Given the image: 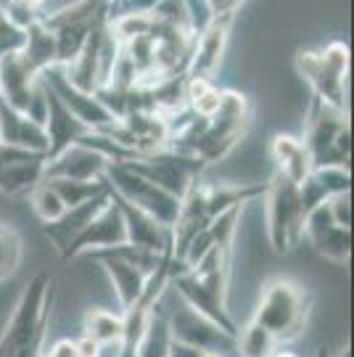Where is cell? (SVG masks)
Segmentation results:
<instances>
[{
    "label": "cell",
    "instance_id": "603a6c76",
    "mask_svg": "<svg viewBox=\"0 0 354 357\" xmlns=\"http://www.w3.org/2000/svg\"><path fill=\"white\" fill-rule=\"evenodd\" d=\"M51 183L56 193L61 196L63 206H77L82 204V202H90V199H95V196H101L106 188H109V183L106 178L101 180H69V178H45Z\"/></svg>",
    "mask_w": 354,
    "mask_h": 357
},
{
    "label": "cell",
    "instance_id": "8d00e7d4",
    "mask_svg": "<svg viewBox=\"0 0 354 357\" xmlns=\"http://www.w3.org/2000/svg\"><path fill=\"white\" fill-rule=\"evenodd\" d=\"M270 357H299L296 352H272Z\"/></svg>",
    "mask_w": 354,
    "mask_h": 357
},
{
    "label": "cell",
    "instance_id": "8fae6325",
    "mask_svg": "<svg viewBox=\"0 0 354 357\" xmlns=\"http://www.w3.org/2000/svg\"><path fill=\"white\" fill-rule=\"evenodd\" d=\"M304 236L309 238L312 249L320 257H325L330 262H339V265H349V259H352V228H344L330 217L328 202L307 215Z\"/></svg>",
    "mask_w": 354,
    "mask_h": 357
},
{
    "label": "cell",
    "instance_id": "9a60e30c",
    "mask_svg": "<svg viewBox=\"0 0 354 357\" xmlns=\"http://www.w3.org/2000/svg\"><path fill=\"white\" fill-rule=\"evenodd\" d=\"M109 193H111V202L119 206L122 212V220H125V230H127V243H135V246H143L148 252H156L162 255L172 246V228H167L162 222H156L151 215H146L143 209L132 206L130 202H125L122 196H116L109 185Z\"/></svg>",
    "mask_w": 354,
    "mask_h": 357
},
{
    "label": "cell",
    "instance_id": "52a82bcc",
    "mask_svg": "<svg viewBox=\"0 0 354 357\" xmlns=\"http://www.w3.org/2000/svg\"><path fill=\"white\" fill-rule=\"evenodd\" d=\"M0 98L38 122L45 119V85L40 69L26 59L24 51L0 59Z\"/></svg>",
    "mask_w": 354,
    "mask_h": 357
},
{
    "label": "cell",
    "instance_id": "d590c367",
    "mask_svg": "<svg viewBox=\"0 0 354 357\" xmlns=\"http://www.w3.org/2000/svg\"><path fill=\"white\" fill-rule=\"evenodd\" d=\"M336 357H352V344H344V349Z\"/></svg>",
    "mask_w": 354,
    "mask_h": 357
},
{
    "label": "cell",
    "instance_id": "ffe728a7",
    "mask_svg": "<svg viewBox=\"0 0 354 357\" xmlns=\"http://www.w3.org/2000/svg\"><path fill=\"white\" fill-rule=\"evenodd\" d=\"M270 153L275 159V167H278L280 175H286L293 183H302L309 172H312V159H309V151L302 141H296L291 135H275L272 143H270Z\"/></svg>",
    "mask_w": 354,
    "mask_h": 357
},
{
    "label": "cell",
    "instance_id": "5bb4252c",
    "mask_svg": "<svg viewBox=\"0 0 354 357\" xmlns=\"http://www.w3.org/2000/svg\"><path fill=\"white\" fill-rule=\"evenodd\" d=\"M43 128H45V135H48V151H45L48 159L59 156L63 149H69L72 143H77L90 130L82 119H77L69 112V106L48 85H45V119H43Z\"/></svg>",
    "mask_w": 354,
    "mask_h": 357
},
{
    "label": "cell",
    "instance_id": "cb8c5ba5",
    "mask_svg": "<svg viewBox=\"0 0 354 357\" xmlns=\"http://www.w3.org/2000/svg\"><path fill=\"white\" fill-rule=\"evenodd\" d=\"M233 344L238 347L240 357H270L275 352V336L265 331L259 323L249 320L246 328H238Z\"/></svg>",
    "mask_w": 354,
    "mask_h": 357
},
{
    "label": "cell",
    "instance_id": "f546056e",
    "mask_svg": "<svg viewBox=\"0 0 354 357\" xmlns=\"http://www.w3.org/2000/svg\"><path fill=\"white\" fill-rule=\"evenodd\" d=\"M77 347V357H98L101 355V344L95 339H90L88 333H82V339L75 342Z\"/></svg>",
    "mask_w": 354,
    "mask_h": 357
},
{
    "label": "cell",
    "instance_id": "ab89813d",
    "mask_svg": "<svg viewBox=\"0 0 354 357\" xmlns=\"http://www.w3.org/2000/svg\"><path fill=\"white\" fill-rule=\"evenodd\" d=\"M206 357H225L222 352H206Z\"/></svg>",
    "mask_w": 354,
    "mask_h": 357
},
{
    "label": "cell",
    "instance_id": "6da1fadb",
    "mask_svg": "<svg viewBox=\"0 0 354 357\" xmlns=\"http://www.w3.org/2000/svg\"><path fill=\"white\" fill-rule=\"evenodd\" d=\"M312 312V294L293 278H270L259 291L252 320L275 336V342H293L307 328Z\"/></svg>",
    "mask_w": 354,
    "mask_h": 357
},
{
    "label": "cell",
    "instance_id": "836d02e7",
    "mask_svg": "<svg viewBox=\"0 0 354 357\" xmlns=\"http://www.w3.org/2000/svg\"><path fill=\"white\" fill-rule=\"evenodd\" d=\"M116 357H138V344H132V342H122V344H119V355Z\"/></svg>",
    "mask_w": 354,
    "mask_h": 357
},
{
    "label": "cell",
    "instance_id": "ba28073f",
    "mask_svg": "<svg viewBox=\"0 0 354 357\" xmlns=\"http://www.w3.org/2000/svg\"><path fill=\"white\" fill-rule=\"evenodd\" d=\"M169 283L175 286L180 296H183V302L190 307V310H196L199 315L203 318H209L215 326H220L222 331L228 333L230 339H236V333H238V323L233 320L228 310V296L225 294L215 291L212 286H206V283L196 275V273H190V270H180L175 273Z\"/></svg>",
    "mask_w": 354,
    "mask_h": 357
},
{
    "label": "cell",
    "instance_id": "5b68a950",
    "mask_svg": "<svg viewBox=\"0 0 354 357\" xmlns=\"http://www.w3.org/2000/svg\"><path fill=\"white\" fill-rule=\"evenodd\" d=\"M296 69L304 82L312 88V96L320 101L346 109V75H349V48L346 43L336 40L320 51L296 53Z\"/></svg>",
    "mask_w": 354,
    "mask_h": 357
},
{
    "label": "cell",
    "instance_id": "d6986e66",
    "mask_svg": "<svg viewBox=\"0 0 354 357\" xmlns=\"http://www.w3.org/2000/svg\"><path fill=\"white\" fill-rule=\"evenodd\" d=\"M0 143L22 146L29 151H48V135H45L43 122L22 114L3 98H0Z\"/></svg>",
    "mask_w": 354,
    "mask_h": 357
},
{
    "label": "cell",
    "instance_id": "30bf717a",
    "mask_svg": "<svg viewBox=\"0 0 354 357\" xmlns=\"http://www.w3.org/2000/svg\"><path fill=\"white\" fill-rule=\"evenodd\" d=\"M45 162L48 156L43 151L0 143V193L6 196L29 193L45 178Z\"/></svg>",
    "mask_w": 354,
    "mask_h": 357
},
{
    "label": "cell",
    "instance_id": "74e56055",
    "mask_svg": "<svg viewBox=\"0 0 354 357\" xmlns=\"http://www.w3.org/2000/svg\"><path fill=\"white\" fill-rule=\"evenodd\" d=\"M317 357H330V355H328V349H325V347H323V349H320V352H317Z\"/></svg>",
    "mask_w": 354,
    "mask_h": 357
},
{
    "label": "cell",
    "instance_id": "1f68e13d",
    "mask_svg": "<svg viewBox=\"0 0 354 357\" xmlns=\"http://www.w3.org/2000/svg\"><path fill=\"white\" fill-rule=\"evenodd\" d=\"M40 357H77V347L72 339H61V342H56L51 347L48 355H40Z\"/></svg>",
    "mask_w": 354,
    "mask_h": 357
},
{
    "label": "cell",
    "instance_id": "7c38bea8",
    "mask_svg": "<svg viewBox=\"0 0 354 357\" xmlns=\"http://www.w3.org/2000/svg\"><path fill=\"white\" fill-rule=\"evenodd\" d=\"M40 77H43V82L69 106V112H72L77 119H82L90 130H101V128H106V125L116 122V116L103 106V101L95 93H85V90L75 88V85L63 77L61 66H48V69L40 72Z\"/></svg>",
    "mask_w": 354,
    "mask_h": 357
},
{
    "label": "cell",
    "instance_id": "d6a6232c",
    "mask_svg": "<svg viewBox=\"0 0 354 357\" xmlns=\"http://www.w3.org/2000/svg\"><path fill=\"white\" fill-rule=\"evenodd\" d=\"M43 339H45V336H38V339H32L29 344L22 347V349H19V352H16L13 357H40V355H43Z\"/></svg>",
    "mask_w": 354,
    "mask_h": 357
},
{
    "label": "cell",
    "instance_id": "83f0119b",
    "mask_svg": "<svg viewBox=\"0 0 354 357\" xmlns=\"http://www.w3.org/2000/svg\"><path fill=\"white\" fill-rule=\"evenodd\" d=\"M328 209H330V217H333L339 225L352 228V191H344V193L330 196Z\"/></svg>",
    "mask_w": 354,
    "mask_h": 357
},
{
    "label": "cell",
    "instance_id": "484cf974",
    "mask_svg": "<svg viewBox=\"0 0 354 357\" xmlns=\"http://www.w3.org/2000/svg\"><path fill=\"white\" fill-rule=\"evenodd\" d=\"M29 204H32L35 215H38L43 222H53V220L66 209L61 202V196L56 193V188H53L45 178L40 180L38 185L29 191Z\"/></svg>",
    "mask_w": 354,
    "mask_h": 357
},
{
    "label": "cell",
    "instance_id": "8992f818",
    "mask_svg": "<svg viewBox=\"0 0 354 357\" xmlns=\"http://www.w3.org/2000/svg\"><path fill=\"white\" fill-rule=\"evenodd\" d=\"M106 183L111 185V191L116 196H122L125 202H130L132 206L143 209L146 215H151L156 222H162L167 228L175 225L177 215H180V199L172 196L169 191L159 188L156 183L146 180L143 175H138L135 169H130L122 162H109L106 167Z\"/></svg>",
    "mask_w": 354,
    "mask_h": 357
},
{
    "label": "cell",
    "instance_id": "7a4b0ae2",
    "mask_svg": "<svg viewBox=\"0 0 354 357\" xmlns=\"http://www.w3.org/2000/svg\"><path fill=\"white\" fill-rule=\"evenodd\" d=\"M302 143L309 151L312 167L352 169V125H349L346 109L330 106L312 96Z\"/></svg>",
    "mask_w": 354,
    "mask_h": 357
},
{
    "label": "cell",
    "instance_id": "ac0fdd59",
    "mask_svg": "<svg viewBox=\"0 0 354 357\" xmlns=\"http://www.w3.org/2000/svg\"><path fill=\"white\" fill-rule=\"evenodd\" d=\"M106 204H109V188H106L101 196L90 199V202H82V204H77V206H66L53 222H43V230H45L48 241L56 246V252L61 255L63 249L69 246V241H72L77 233L85 228Z\"/></svg>",
    "mask_w": 354,
    "mask_h": 357
},
{
    "label": "cell",
    "instance_id": "e0dca14e",
    "mask_svg": "<svg viewBox=\"0 0 354 357\" xmlns=\"http://www.w3.org/2000/svg\"><path fill=\"white\" fill-rule=\"evenodd\" d=\"M109 159L90 146L72 143L59 156L45 162V178H69V180H101L106 175Z\"/></svg>",
    "mask_w": 354,
    "mask_h": 357
},
{
    "label": "cell",
    "instance_id": "60d3db41",
    "mask_svg": "<svg viewBox=\"0 0 354 357\" xmlns=\"http://www.w3.org/2000/svg\"><path fill=\"white\" fill-rule=\"evenodd\" d=\"M8 3H11V0H0V6H3V8H8Z\"/></svg>",
    "mask_w": 354,
    "mask_h": 357
},
{
    "label": "cell",
    "instance_id": "f1b7e54d",
    "mask_svg": "<svg viewBox=\"0 0 354 357\" xmlns=\"http://www.w3.org/2000/svg\"><path fill=\"white\" fill-rule=\"evenodd\" d=\"M167 357H206V349L188 342H180L175 336H169V347H167Z\"/></svg>",
    "mask_w": 354,
    "mask_h": 357
},
{
    "label": "cell",
    "instance_id": "7402d4cb",
    "mask_svg": "<svg viewBox=\"0 0 354 357\" xmlns=\"http://www.w3.org/2000/svg\"><path fill=\"white\" fill-rule=\"evenodd\" d=\"M220 96H222V90L215 88L209 79L185 77V101H188L193 116H201V119L215 116L217 106H220Z\"/></svg>",
    "mask_w": 354,
    "mask_h": 357
},
{
    "label": "cell",
    "instance_id": "277c9868",
    "mask_svg": "<svg viewBox=\"0 0 354 357\" xmlns=\"http://www.w3.org/2000/svg\"><path fill=\"white\" fill-rule=\"evenodd\" d=\"M304 215L299 185L275 172L265 185V222L270 246L278 255H288L304 236Z\"/></svg>",
    "mask_w": 354,
    "mask_h": 357
},
{
    "label": "cell",
    "instance_id": "f35d334b",
    "mask_svg": "<svg viewBox=\"0 0 354 357\" xmlns=\"http://www.w3.org/2000/svg\"><path fill=\"white\" fill-rule=\"evenodd\" d=\"M6 16H8V11H6V8H3V6H0V22H3V19H6Z\"/></svg>",
    "mask_w": 354,
    "mask_h": 357
},
{
    "label": "cell",
    "instance_id": "2e32d148",
    "mask_svg": "<svg viewBox=\"0 0 354 357\" xmlns=\"http://www.w3.org/2000/svg\"><path fill=\"white\" fill-rule=\"evenodd\" d=\"M167 326H169V336H175L180 342H188V344L201 347L206 352H220L222 347L233 344V339L220 326H215L209 318L199 315L188 305L175 310L172 318L167 320Z\"/></svg>",
    "mask_w": 354,
    "mask_h": 357
},
{
    "label": "cell",
    "instance_id": "4316f807",
    "mask_svg": "<svg viewBox=\"0 0 354 357\" xmlns=\"http://www.w3.org/2000/svg\"><path fill=\"white\" fill-rule=\"evenodd\" d=\"M312 175H315L317 183L325 188L328 196L352 191V172L344 169V167H312Z\"/></svg>",
    "mask_w": 354,
    "mask_h": 357
},
{
    "label": "cell",
    "instance_id": "3957f363",
    "mask_svg": "<svg viewBox=\"0 0 354 357\" xmlns=\"http://www.w3.org/2000/svg\"><path fill=\"white\" fill-rule=\"evenodd\" d=\"M53 310V278L51 273H38L24 286L19 305L11 312L6 328L0 333V357H13L32 339L45 336L48 318Z\"/></svg>",
    "mask_w": 354,
    "mask_h": 357
},
{
    "label": "cell",
    "instance_id": "d4e9b609",
    "mask_svg": "<svg viewBox=\"0 0 354 357\" xmlns=\"http://www.w3.org/2000/svg\"><path fill=\"white\" fill-rule=\"evenodd\" d=\"M22 255H24V246H22V236L19 230L0 222V283L8 281L13 273L22 265Z\"/></svg>",
    "mask_w": 354,
    "mask_h": 357
},
{
    "label": "cell",
    "instance_id": "9c48e42d",
    "mask_svg": "<svg viewBox=\"0 0 354 357\" xmlns=\"http://www.w3.org/2000/svg\"><path fill=\"white\" fill-rule=\"evenodd\" d=\"M127 241V230L125 220L119 206L111 202V193H109V204L103 206L98 215L90 220L85 228L77 233L75 238L69 241V246L61 252V262H72L85 252H98V249H111L119 243Z\"/></svg>",
    "mask_w": 354,
    "mask_h": 357
},
{
    "label": "cell",
    "instance_id": "e575fe53",
    "mask_svg": "<svg viewBox=\"0 0 354 357\" xmlns=\"http://www.w3.org/2000/svg\"><path fill=\"white\" fill-rule=\"evenodd\" d=\"M43 3H45V0H11L8 6H24V8H29V11H38Z\"/></svg>",
    "mask_w": 354,
    "mask_h": 357
},
{
    "label": "cell",
    "instance_id": "44dd1931",
    "mask_svg": "<svg viewBox=\"0 0 354 357\" xmlns=\"http://www.w3.org/2000/svg\"><path fill=\"white\" fill-rule=\"evenodd\" d=\"M85 333L98 344H119L125 336V320L109 310H88L85 312Z\"/></svg>",
    "mask_w": 354,
    "mask_h": 357
},
{
    "label": "cell",
    "instance_id": "4dcf8cb0",
    "mask_svg": "<svg viewBox=\"0 0 354 357\" xmlns=\"http://www.w3.org/2000/svg\"><path fill=\"white\" fill-rule=\"evenodd\" d=\"M240 3H243V0H206L212 16H215V13H236L240 8Z\"/></svg>",
    "mask_w": 354,
    "mask_h": 357
},
{
    "label": "cell",
    "instance_id": "4fadbf2b",
    "mask_svg": "<svg viewBox=\"0 0 354 357\" xmlns=\"http://www.w3.org/2000/svg\"><path fill=\"white\" fill-rule=\"evenodd\" d=\"M233 19H236V13H215L203 24L201 35L193 43L185 77H203V79H209V77L215 75L220 61H222V53L228 48Z\"/></svg>",
    "mask_w": 354,
    "mask_h": 357
}]
</instances>
